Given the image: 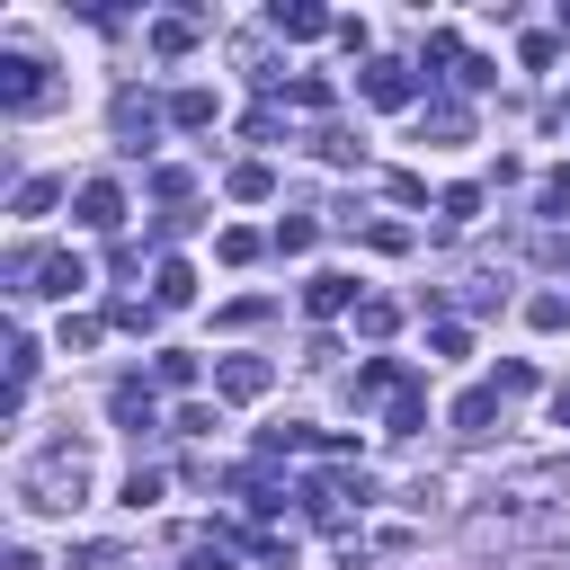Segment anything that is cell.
Instances as JSON below:
<instances>
[{
	"label": "cell",
	"instance_id": "cell-1",
	"mask_svg": "<svg viewBox=\"0 0 570 570\" xmlns=\"http://www.w3.org/2000/svg\"><path fill=\"white\" fill-rule=\"evenodd\" d=\"M80 490H89V454H80L71 436H45V445L18 463V508H36V517L80 508Z\"/></svg>",
	"mask_w": 570,
	"mask_h": 570
},
{
	"label": "cell",
	"instance_id": "cell-2",
	"mask_svg": "<svg viewBox=\"0 0 570 570\" xmlns=\"http://www.w3.org/2000/svg\"><path fill=\"white\" fill-rule=\"evenodd\" d=\"M543 517H552V499H543V481H534V490H517L508 508H481V517L463 525V543H517V534H534Z\"/></svg>",
	"mask_w": 570,
	"mask_h": 570
},
{
	"label": "cell",
	"instance_id": "cell-3",
	"mask_svg": "<svg viewBox=\"0 0 570 570\" xmlns=\"http://www.w3.org/2000/svg\"><path fill=\"white\" fill-rule=\"evenodd\" d=\"M0 107H9V116L45 107V62H36V53H0Z\"/></svg>",
	"mask_w": 570,
	"mask_h": 570
},
{
	"label": "cell",
	"instance_id": "cell-4",
	"mask_svg": "<svg viewBox=\"0 0 570 570\" xmlns=\"http://www.w3.org/2000/svg\"><path fill=\"white\" fill-rule=\"evenodd\" d=\"M267 383H276L267 356H223V365H214V392H223V401H258Z\"/></svg>",
	"mask_w": 570,
	"mask_h": 570
},
{
	"label": "cell",
	"instance_id": "cell-5",
	"mask_svg": "<svg viewBox=\"0 0 570 570\" xmlns=\"http://www.w3.org/2000/svg\"><path fill=\"white\" fill-rule=\"evenodd\" d=\"M71 205H80V223H89V232H116V223H125V187H116V178H89Z\"/></svg>",
	"mask_w": 570,
	"mask_h": 570
},
{
	"label": "cell",
	"instance_id": "cell-6",
	"mask_svg": "<svg viewBox=\"0 0 570 570\" xmlns=\"http://www.w3.org/2000/svg\"><path fill=\"white\" fill-rule=\"evenodd\" d=\"M80 285H89V258H80V249H53V258L36 267V294H53V303H71Z\"/></svg>",
	"mask_w": 570,
	"mask_h": 570
},
{
	"label": "cell",
	"instance_id": "cell-7",
	"mask_svg": "<svg viewBox=\"0 0 570 570\" xmlns=\"http://www.w3.org/2000/svg\"><path fill=\"white\" fill-rule=\"evenodd\" d=\"M365 98H374V107H410V98H419L410 62H365Z\"/></svg>",
	"mask_w": 570,
	"mask_h": 570
},
{
	"label": "cell",
	"instance_id": "cell-8",
	"mask_svg": "<svg viewBox=\"0 0 570 570\" xmlns=\"http://www.w3.org/2000/svg\"><path fill=\"white\" fill-rule=\"evenodd\" d=\"M347 303H356V276H338V267L303 285V312H312V321H330V312H347Z\"/></svg>",
	"mask_w": 570,
	"mask_h": 570
},
{
	"label": "cell",
	"instance_id": "cell-9",
	"mask_svg": "<svg viewBox=\"0 0 570 570\" xmlns=\"http://www.w3.org/2000/svg\"><path fill=\"white\" fill-rule=\"evenodd\" d=\"M151 303H196V267L187 258H160L151 267Z\"/></svg>",
	"mask_w": 570,
	"mask_h": 570
},
{
	"label": "cell",
	"instance_id": "cell-10",
	"mask_svg": "<svg viewBox=\"0 0 570 570\" xmlns=\"http://www.w3.org/2000/svg\"><path fill=\"white\" fill-rule=\"evenodd\" d=\"M223 187H232L240 205H267V196H276V169H267V160H240V169H232Z\"/></svg>",
	"mask_w": 570,
	"mask_h": 570
},
{
	"label": "cell",
	"instance_id": "cell-11",
	"mask_svg": "<svg viewBox=\"0 0 570 570\" xmlns=\"http://www.w3.org/2000/svg\"><path fill=\"white\" fill-rule=\"evenodd\" d=\"M107 410H116V419H125V428H151V419H160V410H151V392H142V383H116V392H107Z\"/></svg>",
	"mask_w": 570,
	"mask_h": 570
},
{
	"label": "cell",
	"instance_id": "cell-12",
	"mask_svg": "<svg viewBox=\"0 0 570 570\" xmlns=\"http://www.w3.org/2000/svg\"><path fill=\"white\" fill-rule=\"evenodd\" d=\"M169 125H187V134L214 125V89H178V98H169Z\"/></svg>",
	"mask_w": 570,
	"mask_h": 570
},
{
	"label": "cell",
	"instance_id": "cell-13",
	"mask_svg": "<svg viewBox=\"0 0 570 570\" xmlns=\"http://www.w3.org/2000/svg\"><path fill=\"white\" fill-rule=\"evenodd\" d=\"M356 330H365V338H392V330H401V303L365 294V303H356Z\"/></svg>",
	"mask_w": 570,
	"mask_h": 570
},
{
	"label": "cell",
	"instance_id": "cell-14",
	"mask_svg": "<svg viewBox=\"0 0 570 570\" xmlns=\"http://www.w3.org/2000/svg\"><path fill=\"white\" fill-rule=\"evenodd\" d=\"M490 419H499V392H463V401H454V428H463V436H481Z\"/></svg>",
	"mask_w": 570,
	"mask_h": 570
},
{
	"label": "cell",
	"instance_id": "cell-15",
	"mask_svg": "<svg viewBox=\"0 0 570 570\" xmlns=\"http://www.w3.org/2000/svg\"><path fill=\"white\" fill-rule=\"evenodd\" d=\"M321 27H330V18H321L312 0H294V9H276V36H294V45H303V36H321Z\"/></svg>",
	"mask_w": 570,
	"mask_h": 570
},
{
	"label": "cell",
	"instance_id": "cell-16",
	"mask_svg": "<svg viewBox=\"0 0 570 570\" xmlns=\"http://www.w3.org/2000/svg\"><path fill=\"white\" fill-rule=\"evenodd\" d=\"M151 374H160L169 392H187V383H196V356H187V347H160V356H151Z\"/></svg>",
	"mask_w": 570,
	"mask_h": 570
},
{
	"label": "cell",
	"instance_id": "cell-17",
	"mask_svg": "<svg viewBox=\"0 0 570 570\" xmlns=\"http://www.w3.org/2000/svg\"><path fill=\"white\" fill-rule=\"evenodd\" d=\"M356 392H365V401H374V392H401V365H392V356H365V365H356Z\"/></svg>",
	"mask_w": 570,
	"mask_h": 570
},
{
	"label": "cell",
	"instance_id": "cell-18",
	"mask_svg": "<svg viewBox=\"0 0 570 570\" xmlns=\"http://www.w3.org/2000/svg\"><path fill=\"white\" fill-rule=\"evenodd\" d=\"M151 45H160V53H187V45H196V18H151Z\"/></svg>",
	"mask_w": 570,
	"mask_h": 570
},
{
	"label": "cell",
	"instance_id": "cell-19",
	"mask_svg": "<svg viewBox=\"0 0 570 570\" xmlns=\"http://www.w3.org/2000/svg\"><path fill=\"white\" fill-rule=\"evenodd\" d=\"M525 321H534V330H570V294H534Z\"/></svg>",
	"mask_w": 570,
	"mask_h": 570
},
{
	"label": "cell",
	"instance_id": "cell-20",
	"mask_svg": "<svg viewBox=\"0 0 570 570\" xmlns=\"http://www.w3.org/2000/svg\"><path fill=\"white\" fill-rule=\"evenodd\" d=\"M53 196H62L53 178H27V187H18V214H53Z\"/></svg>",
	"mask_w": 570,
	"mask_h": 570
},
{
	"label": "cell",
	"instance_id": "cell-21",
	"mask_svg": "<svg viewBox=\"0 0 570 570\" xmlns=\"http://www.w3.org/2000/svg\"><path fill=\"white\" fill-rule=\"evenodd\" d=\"M445 223H481V187H445Z\"/></svg>",
	"mask_w": 570,
	"mask_h": 570
},
{
	"label": "cell",
	"instance_id": "cell-22",
	"mask_svg": "<svg viewBox=\"0 0 570 570\" xmlns=\"http://www.w3.org/2000/svg\"><path fill=\"white\" fill-rule=\"evenodd\" d=\"M419 419H428V410H419V392H401V401H392V419H383V428H392V436H419Z\"/></svg>",
	"mask_w": 570,
	"mask_h": 570
},
{
	"label": "cell",
	"instance_id": "cell-23",
	"mask_svg": "<svg viewBox=\"0 0 570 570\" xmlns=\"http://www.w3.org/2000/svg\"><path fill=\"white\" fill-rule=\"evenodd\" d=\"M543 214H570V169H561V178H543Z\"/></svg>",
	"mask_w": 570,
	"mask_h": 570
},
{
	"label": "cell",
	"instance_id": "cell-24",
	"mask_svg": "<svg viewBox=\"0 0 570 570\" xmlns=\"http://www.w3.org/2000/svg\"><path fill=\"white\" fill-rule=\"evenodd\" d=\"M187 570H232V552H223V543H196V552H187Z\"/></svg>",
	"mask_w": 570,
	"mask_h": 570
},
{
	"label": "cell",
	"instance_id": "cell-25",
	"mask_svg": "<svg viewBox=\"0 0 570 570\" xmlns=\"http://www.w3.org/2000/svg\"><path fill=\"white\" fill-rule=\"evenodd\" d=\"M517 570H570V552H525Z\"/></svg>",
	"mask_w": 570,
	"mask_h": 570
},
{
	"label": "cell",
	"instance_id": "cell-26",
	"mask_svg": "<svg viewBox=\"0 0 570 570\" xmlns=\"http://www.w3.org/2000/svg\"><path fill=\"white\" fill-rule=\"evenodd\" d=\"M552 419H561V428H570V383H561V392H552Z\"/></svg>",
	"mask_w": 570,
	"mask_h": 570
}]
</instances>
